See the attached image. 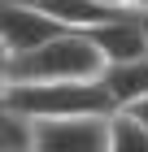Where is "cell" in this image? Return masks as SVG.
<instances>
[{
    "instance_id": "1",
    "label": "cell",
    "mask_w": 148,
    "mask_h": 152,
    "mask_svg": "<svg viewBox=\"0 0 148 152\" xmlns=\"http://www.w3.org/2000/svg\"><path fill=\"white\" fill-rule=\"evenodd\" d=\"M9 113L22 122H61V117H109L113 104L100 78L91 83H9Z\"/></svg>"
},
{
    "instance_id": "2",
    "label": "cell",
    "mask_w": 148,
    "mask_h": 152,
    "mask_svg": "<svg viewBox=\"0 0 148 152\" xmlns=\"http://www.w3.org/2000/svg\"><path fill=\"white\" fill-rule=\"evenodd\" d=\"M105 61L83 31H66V35L48 39L44 48H35L26 57L9 65V83H91L100 78Z\"/></svg>"
},
{
    "instance_id": "3",
    "label": "cell",
    "mask_w": 148,
    "mask_h": 152,
    "mask_svg": "<svg viewBox=\"0 0 148 152\" xmlns=\"http://www.w3.org/2000/svg\"><path fill=\"white\" fill-rule=\"evenodd\" d=\"M109 117L35 122L31 126V152H109Z\"/></svg>"
},
{
    "instance_id": "4",
    "label": "cell",
    "mask_w": 148,
    "mask_h": 152,
    "mask_svg": "<svg viewBox=\"0 0 148 152\" xmlns=\"http://www.w3.org/2000/svg\"><path fill=\"white\" fill-rule=\"evenodd\" d=\"M66 35V26H57L39 4H22V0H0V44L9 52V61L26 57L35 48H44L48 39Z\"/></svg>"
},
{
    "instance_id": "5",
    "label": "cell",
    "mask_w": 148,
    "mask_h": 152,
    "mask_svg": "<svg viewBox=\"0 0 148 152\" xmlns=\"http://www.w3.org/2000/svg\"><path fill=\"white\" fill-rule=\"evenodd\" d=\"M87 39L96 44V52H100L105 65H122V61L148 57V39H144V26H139V13L135 9L109 18V22L96 26V31H87Z\"/></svg>"
},
{
    "instance_id": "6",
    "label": "cell",
    "mask_w": 148,
    "mask_h": 152,
    "mask_svg": "<svg viewBox=\"0 0 148 152\" xmlns=\"http://www.w3.org/2000/svg\"><path fill=\"white\" fill-rule=\"evenodd\" d=\"M100 87H105V96H109L113 113H126L131 104L148 100V57L122 61V65H105L100 70Z\"/></svg>"
},
{
    "instance_id": "7",
    "label": "cell",
    "mask_w": 148,
    "mask_h": 152,
    "mask_svg": "<svg viewBox=\"0 0 148 152\" xmlns=\"http://www.w3.org/2000/svg\"><path fill=\"white\" fill-rule=\"evenodd\" d=\"M39 9L52 18L57 26H66V31H96V26H105L109 18H118V13L100 9V4H91V0H39ZM131 13V9H126Z\"/></svg>"
},
{
    "instance_id": "8",
    "label": "cell",
    "mask_w": 148,
    "mask_h": 152,
    "mask_svg": "<svg viewBox=\"0 0 148 152\" xmlns=\"http://www.w3.org/2000/svg\"><path fill=\"white\" fill-rule=\"evenodd\" d=\"M109 152H148V130L131 113L109 117Z\"/></svg>"
},
{
    "instance_id": "9",
    "label": "cell",
    "mask_w": 148,
    "mask_h": 152,
    "mask_svg": "<svg viewBox=\"0 0 148 152\" xmlns=\"http://www.w3.org/2000/svg\"><path fill=\"white\" fill-rule=\"evenodd\" d=\"M0 152H31V122L0 109Z\"/></svg>"
},
{
    "instance_id": "10",
    "label": "cell",
    "mask_w": 148,
    "mask_h": 152,
    "mask_svg": "<svg viewBox=\"0 0 148 152\" xmlns=\"http://www.w3.org/2000/svg\"><path fill=\"white\" fill-rule=\"evenodd\" d=\"M126 113H131V117H135V122H139V126L148 130V100H139V104H131V109H126Z\"/></svg>"
},
{
    "instance_id": "11",
    "label": "cell",
    "mask_w": 148,
    "mask_h": 152,
    "mask_svg": "<svg viewBox=\"0 0 148 152\" xmlns=\"http://www.w3.org/2000/svg\"><path fill=\"white\" fill-rule=\"evenodd\" d=\"M91 4H100V9H109V13H126L131 9V0H91Z\"/></svg>"
},
{
    "instance_id": "12",
    "label": "cell",
    "mask_w": 148,
    "mask_h": 152,
    "mask_svg": "<svg viewBox=\"0 0 148 152\" xmlns=\"http://www.w3.org/2000/svg\"><path fill=\"white\" fill-rule=\"evenodd\" d=\"M9 65L13 61H9V52H4V44H0V78H9Z\"/></svg>"
},
{
    "instance_id": "13",
    "label": "cell",
    "mask_w": 148,
    "mask_h": 152,
    "mask_svg": "<svg viewBox=\"0 0 148 152\" xmlns=\"http://www.w3.org/2000/svg\"><path fill=\"white\" fill-rule=\"evenodd\" d=\"M4 100H9V78H0V109H4Z\"/></svg>"
},
{
    "instance_id": "14",
    "label": "cell",
    "mask_w": 148,
    "mask_h": 152,
    "mask_svg": "<svg viewBox=\"0 0 148 152\" xmlns=\"http://www.w3.org/2000/svg\"><path fill=\"white\" fill-rule=\"evenodd\" d=\"M131 9H135V13H148V0H131Z\"/></svg>"
},
{
    "instance_id": "15",
    "label": "cell",
    "mask_w": 148,
    "mask_h": 152,
    "mask_svg": "<svg viewBox=\"0 0 148 152\" xmlns=\"http://www.w3.org/2000/svg\"><path fill=\"white\" fill-rule=\"evenodd\" d=\"M139 26H144V39H148V13H139Z\"/></svg>"
},
{
    "instance_id": "16",
    "label": "cell",
    "mask_w": 148,
    "mask_h": 152,
    "mask_svg": "<svg viewBox=\"0 0 148 152\" xmlns=\"http://www.w3.org/2000/svg\"><path fill=\"white\" fill-rule=\"evenodd\" d=\"M22 4H39V0H22Z\"/></svg>"
}]
</instances>
